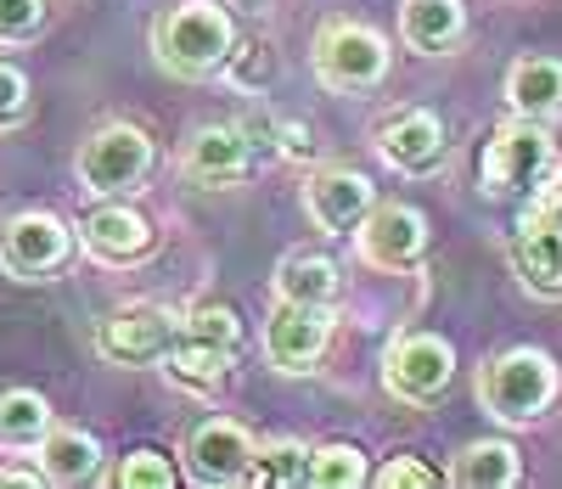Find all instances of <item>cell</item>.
I'll return each instance as SVG.
<instances>
[{"mask_svg": "<svg viewBox=\"0 0 562 489\" xmlns=\"http://www.w3.org/2000/svg\"><path fill=\"white\" fill-rule=\"evenodd\" d=\"M557 388H562V377L546 349H506L479 366V405L506 427L540 422L546 405L557 400Z\"/></svg>", "mask_w": 562, "mask_h": 489, "instance_id": "obj_1", "label": "cell"}, {"mask_svg": "<svg viewBox=\"0 0 562 489\" xmlns=\"http://www.w3.org/2000/svg\"><path fill=\"white\" fill-rule=\"evenodd\" d=\"M231 45H237V29L220 7L209 0H180L169 7L158 23H153V52L169 74H186V79H203L214 68H225Z\"/></svg>", "mask_w": 562, "mask_h": 489, "instance_id": "obj_2", "label": "cell"}, {"mask_svg": "<svg viewBox=\"0 0 562 489\" xmlns=\"http://www.w3.org/2000/svg\"><path fill=\"white\" fill-rule=\"evenodd\" d=\"M484 191L490 198H535L546 169H557V146L546 135V119H512L484 141Z\"/></svg>", "mask_w": 562, "mask_h": 489, "instance_id": "obj_3", "label": "cell"}, {"mask_svg": "<svg viewBox=\"0 0 562 489\" xmlns=\"http://www.w3.org/2000/svg\"><path fill=\"white\" fill-rule=\"evenodd\" d=\"M315 74L326 90L360 96L389 79V40L366 23H326L315 34Z\"/></svg>", "mask_w": 562, "mask_h": 489, "instance_id": "obj_4", "label": "cell"}, {"mask_svg": "<svg viewBox=\"0 0 562 489\" xmlns=\"http://www.w3.org/2000/svg\"><path fill=\"white\" fill-rule=\"evenodd\" d=\"M153 175V135L140 124H102L79 146V180L97 198H124Z\"/></svg>", "mask_w": 562, "mask_h": 489, "instance_id": "obj_5", "label": "cell"}, {"mask_svg": "<svg viewBox=\"0 0 562 489\" xmlns=\"http://www.w3.org/2000/svg\"><path fill=\"white\" fill-rule=\"evenodd\" d=\"M456 377V349L445 344L439 332H400L389 337L383 349V388L405 405H422V400H439Z\"/></svg>", "mask_w": 562, "mask_h": 489, "instance_id": "obj_6", "label": "cell"}, {"mask_svg": "<svg viewBox=\"0 0 562 489\" xmlns=\"http://www.w3.org/2000/svg\"><path fill=\"white\" fill-rule=\"evenodd\" d=\"M68 254H74V231L52 209H23L0 220V270L18 281H45L68 265Z\"/></svg>", "mask_w": 562, "mask_h": 489, "instance_id": "obj_7", "label": "cell"}, {"mask_svg": "<svg viewBox=\"0 0 562 489\" xmlns=\"http://www.w3.org/2000/svg\"><path fill=\"white\" fill-rule=\"evenodd\" d=\"M180 332H186V321L164 304H124L97 326V355L113 366H147L180 344Z\"/></svg>", "mask_w": 562, "mask_h": 489, "instance_id": "obj_8", "label": "cell"}, {"mask_svg": "<svg viewBox=\"0 0 562 489\" xmlns=\"http://www.w3.org/2000/svg\"><path fill=\"white\" fill-rule=\"evenodd\" d=\"M326 337H333V304H288V299H276V310L265 321V355H270L276 371L304 377L326 355Z\"/></svg>", "mask_w": 562, "mask_h": 489, "instance_id": "obj_9", "label": "cell"}, {"mask_svg": "<svg viewBox=\"0 0 562 489\" xmlns=\"http://www.w3.org/2000/svg\"><path fill=\"white\" fill-rule=\"evenodd\" d=\"M180 175L192 186L225 191V186H243L254 175V141L243 124H203L180 153Z\"/></svg>", "mask_w": 562, "mask_h": 489, "instance_id": "obj_10", "label": "cell"}, {"mask_svg": "<svg viewBox=\"0 0 562 489\" xmlns=\"http://www.w3.org/2000/svg\"><path fill=\"white\" fill-rule=\"evenodd\" d=\"M371 209H378V186H371L360 169H338V164H326V169H310L304 180V214L321 225V231H355Z\"/></svg>", "mask_w": 562, "mask_h": 489, "instance_id": "obj_11", "label": "cell"}, {"mask_svg": "<svg viewBox=\"0 0 562 489\" xmlns=\"http://www.w3.org/2000/svg\"><path fill=\"white\" fill-rule=\"evenodd\" d=\"M254 456H259L254 433L243 422H231V416H209V422H198L192 433H186V467H192V478H203V484H243Z\"/></svg>", "mask_w": 562, "mask_h": 489, "instance_id": "obj_12", "label": "cell"}, {"mask_svg": "<svg viewBox=\"0 0 562 489\" xmlns=\"http://www.w3.org/2000/svg\"><path fill=\"white\" fill-rule=\"evenodd\" d=\"M360 254L378 270H411L428 254V220L411 203H378L360 220Z\"/></svg>", "mask_w": 562, "mask_h": 489, "instance_id": "obj_13", "label": "cell"}, {"mask_svg": "<svg viewBox=\"0 0 562 489\" xmlns=\"http://www.w3.org/2000/svg\"><path fill=\"white\" fill-rule=\"evenodd\" d=\"M79 242L102 265H135L153 254V225H147V214H135L124 203H102L79 220Z\"/></svg>", "mask_w": 562, "mask_h": 489, "instance_id": "obj_14", "label": "cell"}, {"mask_svg": "<svg viewBox=\"0 0 562 489\" xmlns=\"http://www.w3.org/2000/svg\"><path fill=\"white\" fill-rule=\"evenodd\" d=\"M378 153H383V164H394L400 175H422V169H434L439 153H445V124H439L434 113H422V108L394 113V119L378 130Z\"/></svg>", "mask_w": 562, "mask_h": 489, "instance_id": "obj_15", "label": "cell"}, {"mask_svg": "<svg viewBox=\"0 0 562 489\" xmlns=\"http://www.w3.org/2000/svg\"><path fill=\"white\" fill-rule=\"evenodd\" d=\"M512 259H518V276L557 299L562 292V214H524V231L512 242Z\"/></svg>", "mask_w": 562, "mask_h": 489, "instance_id": "obj_16", "label": "cell"}, {"mask_svg": "<svg viewBox=\"0 0 562 489\" xmlns=\"http://www.w3.org/2000/svg\"><path fill=\"white\" fill-rule=\"evenodd\" d=\"M506 108L518 119L562 113V63L557 57H518L506 68Z\"/></svg>", "mask_w": 562, "mask_h": 489, "instance_id": "obj_17", "label": "cell"}, {"mask_svg": "<svg viewBox=\"0 0 562 489\" xmlns=\"http://www.w3.org/2000/svg\"><path fill=\"white\" fill-rule=\"evenodd\" d=\"M461 29H467V7H461V0H405V7H400V34H405L411 52H422V57L450 52V45L461 40Z\"/></svg>", "mask_w": 562, "mask_h": 489, "instance_id": "obj_18", "label": "cell"}, {"mask_svg": "<svg viewBox=\"0 0 562 489\" xmlns=\"http://www.w3.org/2000/svg\"><path fill=\"white\" fill-rule=\"evenodd\" d=\"M102 473V445L85 427H52L40 438V478L52 484H90Z\"/></svg>", "mask_w": 562, "mask_h": 489, "instance_id": "obj_19", "label": "cell"}, {"mask_svg": "<svg viewBox=\"0 0 562 489\" xmlns=\"http://www.w3.org/2000/svg\"><path fill=\"white\" fill-rule=\"evenodd\" d=\"M518 478H524V462H518L512 438H473L450 467V484H461V489H506Z\"/></svg>", "mask_w": 562, "mask_h": 489, "instance_id": "obj_20", "label": "cell"}, {"mask_svg": "<svg viewBox=\"0 0 562 489\" xmlns=\"http://www.w3.org/2000/svg\"><path fill=\"white\" fill-rule=\"evenodd\" d=\"M231 371V349H214V344H198V337L180 332V344L164 355V377L186 394H214Z\"/></svg>", "mask_w": 562, "mask_h": 489, "instance_id": "obj_21", "label": "cell"}, {"mask_svg": "<svg viewBox=\"0 0 562 489\" xmlns=\"http://www.w3.org/2000/svg\"><path fill=\"white\" fill-rule=\"evenodd\" d=\"M338 287H344L338 265L321 254H293L276 270V299H288V304H333Z\"/></svg>", "mask_w": 562, "mask_h": 489, "instance_id": "obj_22", "label": "cell"}, {"mask_svg": "<svg viewBox=\"0 0 562 489\" xmlns=\"http://www.w3.org/2000/svg\"><path fill=\"white\" fill-rule=\"evenodd\" d=\"M52 433V405L34 388H0V445L7 451H40Z\"/></svg>", "mask_w": 562, "mask_h": 489, "instance_id": "obj_23", "label": "cell"}, {"mask_svg": "<svg viewBox=\"0 0 562 489\" xmlns=\"http://www.w3.org/2000/svg\"><path fill=\"white\" fill-rule=\"evenodd\" d=\"M248 484H270V489L310 484V445H299V438H270L248 467Z\"/></svg>", "mask_w": 562, "mask_h": 489, "instance_id": "obj_24", "label": "cell"}, {"mask_svg": "<svg viewBox=\"0 0 562 489\" xmlns=\"http://www.w3.org/2000/svg\"><path fill=\"white\" fill-rule=\"evenodd\" d=\"M366 478H371V467H366V456L355 445H321V451H310V484L315 489H360Z\"/></svg>", "mask_w": 562, "mask_h": 489, "instance_id": "obj_25", "label": "cell"}, {"mask_svg": "<svg viewBox=\"0 0 562 489\" xmlns=\"http://www.w3.org/2000/svg\"><path fill=\"white\" fill-rule=\"evenodd\" d=\"M180 321H186V337H198V344H214V349H237L243 344V321H237L231 304H192Z\"/></svg>", "mask_w": 562, "mask_h": 489, "instance_id": "obj_26", "label": "cell"}, {"mask_svg": "<svg viewBox=\"0 0 562 489\" xmlns=\"http://www.w3.org/2000/svg\"><path fill=\"white\" fill-rule=\"evenodd\" d=\"M119 484H124V489H175L180 473H175L169 456H158V451H130V456L119 462Z\"/></svg>", "mask_w": 562, "mask_h": 489, "instance_id": "obj_27", "label": "cell"}, {"mask_svg": "<svg viewBox=\"0 0 562 489\" xmlns=\"http://www.w3.org/2000/svg\"><path fill=\"white\" fill-rule=\"evenodd\" d=\"M45 29V0H0V45H23Z\"/></svg>", "mask_w": 562, "mask_h": 489, "instance_id": "obj_28", "label": "cell"}, {"mask_svg": "<svg viewBox=\"0 0 562 489\" xmlns=\"http://www.w3.org/2000/svg\"><path fill=\"white\" fill-rule=\"evenodd\" d=\"M29 119V79L23 68L0 63V130H18Z\"/></svg>", "mask_w": 562, "mask_h": 489, "instance_id": "obj_29", "label": "cell"}, {"mask_svg": "<svg viewBox=\"0 0 562 489\" xmlns=\"http://www.w3.org/2000/svg\"><path fill=\"white\" fill-rule=\"evenodd\" d=\"M378 484H383V489H439V484H450V478L434 473V467H422L416 456H394V462L378 473Z\"/></svg>", "mask_w": 562, "mask_h": 489, "instance_id": "obj_30", "label": "cell"}, {"mask_svg": "<svg viewBox=\"0 0 562 489\" xmlns=\"http://www.w3.org/2000/svg\"><path fill=\"white\" fill-rule=\"evenodd\" d=\"M529 214H562V164H557L551 186H535V203H529Z\"/></svg>", "mask_w": 562, "mask_h": 489, "instance_id": "obj_31", "label": "cell"}, {"mask_svg": "<svg viewBox=\"0 0 562 489\" xmlns=\"http://www.w3.org/2000/svg\"><path fill=\"white\" fill-rule=\"evenodd\" d=\"M281 135H288V153H293V158H310V135H304L299 124H288Z\"/></svg>", "mask_w": 562, "mask_h": 489, "instance_id": "obj_32", "label": "cell"}, {"mask_svg": "<svg viewBox=\"0 0 562 489\" xmlns=\"http://www.w3.org/2000/svg\"><path fill=\"white\" fill-rule=\"evenodd\" d=\"M231 7H259V0H231Z\"/></svg>", "mask_w": 562, "mask_h": 489, "instance_id": "obj_33", "label": "cell"}]
</instances>
